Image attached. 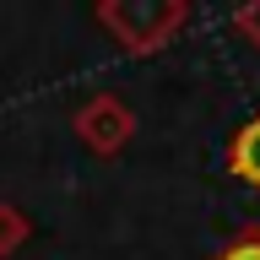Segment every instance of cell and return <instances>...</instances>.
I'll return each mask as SVG.
<instances>
[{"label":"cell","instance_id":"1","mask_svg":"<svg viewBox=\"0 0 260 260\" xmlns=\"http://www.w3.org/2000/svg\"><path fill=\"white\" fill-rule=\"evenodd\" d=\"M92 16H98V27L109 32L125 54L146 60V54L168 49L179 32L190 27L195 6L190 0H103Z\"/></svg>","mask_w":260,"mask_h":260},{"label":"cell","instance_id":"2","mask_svg":"<svg viewBox=\"0 0 260 260\" xmlns=\"http://www.w3.org/2000/svg\"><path fill=\"white\" fill-rule=\"evenodd\" d=\"M71 130H76V141L87 146V152L119 157V152L136 141V109H130L125 98H114V92H98V98H87L76 109Z\"/></svg>","mask_w":260,"mask_h":260},{"label":"cell","instance_id":"3","mask_svg":"<svg viewBox=\"0 0 260 260\" xmlns=\"http://www.w3.org/2000/svg\"><path fill=\"white\" fill-rule=\"evenodd\" d=\"M222 168L239 179V184L260 190V114H255V119H244V125L228 136V146H222Z\"/></svg>","mask_w":260,"mask_h":260},{"label":"cell","instance_id":"4","mask_svg":"<svg viewBox=\"0 0 260 260\" xmlns=\"http://www.w3.org/2000/svg\"><path fill=\"white\" fill-rule=\"evenodd\" d=\"M32 239V217L22 206H11V201H0V260L22 255V244Z\"/></svg>","mask_w":260,"mask_h":260},{"label":"cell","instance_id":"5","mask_svg":"<svg viewBox=\"0 0 260 260\" xmlns=\"http://www.w3.org/2000/svg\"><path fill=\"white\" fill-rule=\"evenodd\" d=\"M211 260H260V222L239 228V233H233V239H228Z\"/></svg>","mask_w":260,"mask_h":260},{"label":"cell","instance_id":"6","mask_svg":"<svg viewBox=\"0 0 260 260\" xmlns=\"http://www.w3.org/2000/svg\"><path fill=\"white\" fill-rule=\"evenodd\" d=\"M233 32H239L244 44L260 54V0H249V6H239V11H233Z\"/></svg>","mask_w":260,"mask_h":260}]
</instances>
